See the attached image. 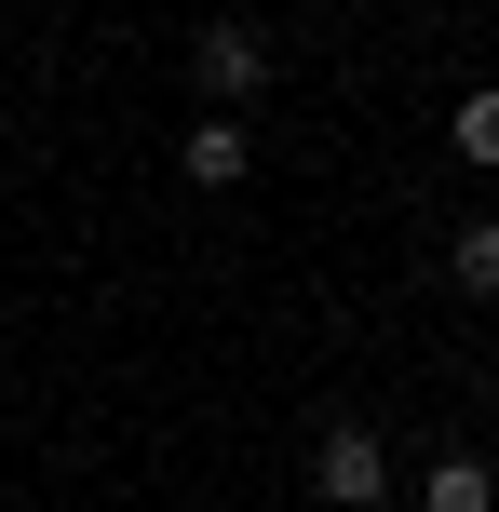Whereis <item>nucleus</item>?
I'll use <instances>...</instances> for the list:
<instances>
[{
    "instance_id": "obj_3",
    "label": "nucleus",
    "mask_w": 499,
    "mask_h": 512,
    "mask_svg": "<svg viewBox=\"0 0 499 512\" xmlns=\"http://www.w3.org/2000/svg\"><path fill=\"white\" fill-rule=\"evenodd\" d=\"M419 512H499L486 459H432V472H419Z\"/></svg>"
},
{
    "instance_id": "obj_2",
    "label": "nucleus",
    "mask_w": 499,
    "mask_h": 512,
    "mask_svg": "<svg viewBox=\"0 0 499 512\" xmlns=\"http://www.w3.org/2000/svg\"><path fill=\"white\" fill-rule=\"evenodd\" d=\"M189 81H203V95H270V41H257V27H243V14H216L203 27V41H189Z\"/></svg>"
},
{
    "instance_id": "obj_5",
    "label": "nucleus",
    "mask_w": 499,
    "mask_h": 512,
    "mask_svg": "<svg viewBox=\"0 0 499 512\" xmlns=\"http://www.w3.org/2000/svg\"><path fill=\"white\" fill-rule=\"evenodd\" d=\"M446 135H459V162H499V81H473V95H459Z\"/></svg>"
},
{
    "instance_id": "obj_6",
    "label": "nucleus",
    "mask_w": 499,
    "mask_h": 512,
    "mask_svg": "<svg viewBox=\"0 0 499 512\" xmlns=\"http://www.w3.org/2000/svg\"><path fill=\"white\" fill-rule=\"evenodd\" d=\"M459 283H473V297H499V216H473V230H459Z\"/></svg>"
},
{
    "instance_id": "obj_4",
    "label": "nucleus",
    "mask_w": 499,
    "mask_h": 512,
    "mask_svg": "<svg viewBox=\"0 0 499 512\" xmlns=\"http://www.w3.org/2000/svg\"><path fill=\"white\" fill-rule=\"evenodd\" d=\"M243 162H257L243 122H203V135H189V189H243Z\"/></svg>"
},
{
    "instance_id": "obj_1",
    "label": "nucleus",
    "mask_w": 499,
    "mask_h": 512,
    "mask_svg": "<svg viewBox=\"0 0 499 512\" xmlns=\"http://www.w3.org/2000/svg\"><path fill=\"white\" fill-rule=\"evenodd\" d=\"M311 499L324 512H378V499H392V445H378L365 418H338V432L311 445Z\"/></svg>"
}]
</instances>
